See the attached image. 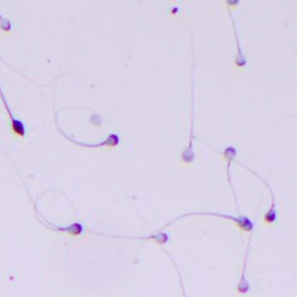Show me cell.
Listing matches in <instances>:
<instances>
[{
    "label": "cell",
    "instance_id": "obj_7",
    "mask_svg": "<svg viewBox=\"0 0 297 297\" xmlns=\"http://www.w3.org/2000/svg\"><path fill=\"white\" fill-rule=\"evenodd\" d=\"M228 13H230L231 22H232L233 32H234L235 46H236V52H235V56H234V64L238 68H240V69H244V68H246V65H248V59H246L245 54H244L243 49H241L240 39H239V33H238V30H236V25H235V22H234V17H233V15H232V11H231V10H228Z\"/></svg>",
    "mask_w": 297,
    "mask_h": 297
},
{
    "label": "cell",
    "instance_id": "obj_4",
    "mask_svg": "<svg viewBox=\"0 0 297 297\" xmlns=\"http://www.w3.org/2000/svg\"><path fill=\"white\" fill-rule=\"evenodd\" d=\"M36 212L38 213V218L39 220H41L42 222H43L44 226H47V227L50 228L51 231H56V232H61V233H67V234L70 235H80L81 233L85 231V227H83V225L81 222H73L70 223L69 226H59V225H54V223L49 222L48 220L44 219L43 217H42L41 213L38 212V209L36 208Z\"/></svg>",
    "mask_w": 297,
    "mask_h": 297
},
{
    "label": "cell",
    "instance_id": "obj_8",
    "mask_svg": "<svg viewBox=\"0 0 297 297\" xmlns=\"http://www.w3.org/2000/svg\"><path fill=\"white\" fill-rule=\"evenodd\" d=\"M251 240H252V235L250 236L249 239V244L248 248H246L245 251V259H244V266H243V272H241V277L240 281H239L238 285H236V290H238L239 294H249L250 291V283L248 281V277H246V271H248V264H249V254H250V248H251Z\"/></svg>",
    "mask_w": 297,
    "mask_h": 297
},
{
    "label": "cell",
    "instance_id": "obj_1",
    "mask_svg": "<svg viewBox=\"0 0 297 297\" xmlns=\"http://www.w3.org/2000/svg\"><path fill=\"white\" fill-rule=\"evenodd\" d=\"M191 215H208V217H219V218H223V219H228L231 220V221H233L235 223L238 227H240L241 230L244 231V232H252L254 228V222L252 221L251 219H250L249 217H246V215H238V217H235V215H231V214H222V213H217V212H191V213H186V214H182L181 217L176 218V219H173L172 221H170L169 223H167V225L164 226L163 228H167L169 227L172 223H173L175 221H177V220L182 219V218L186 217H191Z\"/></svg>",
    "mask_w": 297,
    "mask_h": 297
},
{
    "label": "cell",
    "instance_id": "obj_13",
    "mask_svg": "<svg viewBox=\"0 0 297 297\" xmlns=\"http://www.w3.org/2000/svg\"><path fill=\"white\" fill-rule=\"evenodd\" d=\"M170 258H172V257H170ZM172 262H173V265H175V266H176V269H177V273H178V276H180V283H181V288H182L183 297H187L186 288H185V284H183V280H182V275H181V272H180V270H178V266H177V264H176V262H175V260L172 259Z\"/></svg>",
    "mask_w": 297,
    "mask_h": 297
},
{
    "label": "cell",
    "instance_id": "obj_9",
    "mask_svg": "<svg viewBox=\"0 0 297 297\" xmlns=\"http://www.w3.org/2000/svg\"><path fill=\"white\" fill-rule=\"evenodd\" d=\"M194 92H193V102H191V109H193V111H191V130H190V137H189V144L188 146L185 149V151L182 152V161L186 163V164H190V163L194 162V159H195V152H194L193 150V141H194Z\"/></svg>",
    "mask_w": 297,
    "mask_h": 297
},
{
    "label": "cell",
    "instance_id": "obj_11",
    "mask_svg": "<svg viewBox=\"0 0 297 297\" xmlns=\"http://www.w3.org/2000/svg\"><path fill=\"white\" fill-rule=\"evenodd\" d=\"M0 29H1L4 32H10L12 30V24L7 18H5L4 16L0 15Z\"/></svg>",
    "mask_w": 297,
    "mask_h": 297
},
{
    "label": "cell",
    "instance_id": "obj_2",
    "mask_svg": "<svg viewBox=\"0 0 297 297\" xmlns=\"http://www.w3.org/2000/svg\"><path fill=\"white\" fill-rule=\"evenodd\" d=\"M236 163H238L239 165H241V167H243V168H245L246 170H249L250 172L253 173L254 176H257V177H258L259 180L262 181V182L264 183L265 186H266L267 190H269L270 194H271V200H272V201H271V206H270V208L267 209L266 212H265L264 218H263V221L266 223V225H275V223L277 222V204H276V195H275V193H273V189L271 188V186H270L269 182H267L266 180H264V178H263L258 172H254V170L250 169L249 167H246V165L243 164V163H240V162H236Z\"/></svg>",
    "mask_w": 297,
    "mask_h": 297
},
{
    "label": "cell",
    "instance_id": "obj_12",
    "mask_svg": "<svg viewBox=\"0 0 297 297\" xmlns=\"http://www.w3.org/2000/svg\"><path fill=\"white\" fill-rule=\"evenodd\" d=\"M91 124L93 126H96V127H99V126L102 124V118L100 117L99 114H93V117H92V119H91Z\"/></svg>",
    "mask_w": 297,
    "mask_h": 297
},
{
    "label": "cell",
    "instance_id": "obj_6",
    "mask_svg": "<svg viewBox=\"0 0 297 297\" xmlns=\"http://www.w3.org/2000/svg\"><path fill=\"white\" fill-rule=\"evenodd\" d=\"M236 155H238V149H236L235 146H233V145H228L227 148L223 150V157H225V159H226V161H227V164H226V176H227L228 183H230L231 189H232V191H233V195H234V198H235L236 208L239 209L238 198H236V193H235L234 186H233L232 178H231V165H232V163L235 161Z\"/></svg>",
    "mask_w": 297,
    "mask_h": 297
},
{
    "label": "cell",
    "instance_id": "obj_5",
    "mask_svg": "<svg viewBox=\"0 0 297 297\" xmlns=\"http://www.w3.org/2000/svg\"><path fill=\"white\" fill-rule=\"evenodd\" d=\"M0 98H1V101H2V104H4L5 109H6L10 120H11V126H12V130H13V132H15V135L20 137V138H25V137L28 136L25 124L22 122V120L18 119V118H16L15 115H13L11 109H10V106H9V102H7L6 98H5L4 92H2L1 87H0Z\"/></svg>",
    "mask_w": 297,
    "mask_h": 297
},
{
    "label": "cell",
    "instance_id": "obj_10",
    "mask_svg": "<svg viewBox=\"0 0 297 297\" xmlns=\"http://www.w3.org/2000/svg\"><path fill=\"white\" fill-rule=\"evenodd\" d=\"M100 234L104 235H109L113 236V238H123V239H139V240H146V239H150V240H156L158 244H165L168 243V240L170 239L169 234L164 232H158L155 233L152 235H146V236H130V235H112V234H106V233H100Z\"/></svg>",
    "mask_w": 297,
    "mask_h": 297
},
{
    "label": "cell",
    "instance_id": "obj_14",
    "mask_svg": "<svg viewBox=\"0 0 297 297\" xmlns=\"http://www.w3.org/2000/svg\"><path fill=\"white\" fill-rule=\"evenodd\" d=\"M225 4H226V6H227V9L231 10L232 7L238 6V5L240 4V1H239V0H226Z\"/></svg>",
    "mask_w": 297,
    "mask_h": 297
},
{
    "label": "cell",
    "instance_id": "obj_3",
    "mask_svg": "<svg viewBox=\"0 0 297 297\" xmlns=\"http://www.w3.org/2000/svg\"><path fill=\"white\" fill-rule=\"evenodd\" d=\"M56 124H57V127H59L60 132L62 133V136L64 137V138H67L68 141H70L72 143L76 144V145H80V146H83V148H117L118 145H119L120 143V137L118 135H115V133H109V136L106 137V139H105L104 141H100V143H96V144H87V143H81V141H76V139L73 138V137L68 136L67 133H64L62 131L61 126L59 125V123H57L56 120Z\"/></svg>",
    "mask_w": 297,
    "mask_h": 297
}]
</instances>
